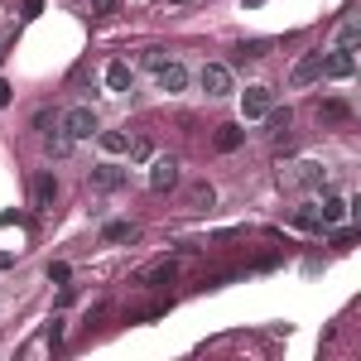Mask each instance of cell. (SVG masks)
<instances>
[{
	"label": "cell",
	"instance_id": "cell-1",
	"mask_svg": "<svg viewBox=\"0 0 361 361\" xmlns=\"http://www.w3.org/2000/svg\"><path fill=\"white\" fill-rule=\"evenodd\" d=\"M63 130H68L73 140H92L97 130H102V121H97V111H92V106H73V111L63 116Z\"/></svg>",
	"mask_w": 361,
	"mask_h": 361
},
{
	"label": "cell",
	"instance_id": "cell-2",
	"mask_svg": "<svg viewBox=\"0 0 361 361\" xmlns=\"http://www.w3.org/2000/svg\"><path fill=\"white\" fill-rule=\"evenodd\" d=\"M197 82L207 97H231V68L226 63H207L202 73H197Z\"/></svg>",
	"mask_w": 361,
	"mask_h": 361
},
{
	"label": "cell",
	"instance_id": "cell-3",
	"mask_svg": "<svg viewBox=\"0 0 361 361\" xmlns=\"http://www.w3.org/2000/svg\"><path fill=\"white\" fill-rule=\"evenodd\" d=\"M352 73H357V58H352V49H333V54H323V78L342 82V78H352Z\"/></svg>",
	"mask_w": 361,
	"mask_h": 361
},
{
	"label": "cell",
	"instance_id": "cell-4",
	"mask_svg": "<svg viewBox=\"0 0 361 361\" xmlns=\"http://www.w3.org/2000/svg\"><path fill=\"white\" fill-rule=\"evenodd\" d=\"M289 183H299V188H323V183H328V169L313 164V159H299V164L289 169Z\"/></svg>",
	"mask_w": 361,
	"mask_h": 361
},
{
	"label": "cell",
	"instance_id": "cell-5",
	"mask_svg": "<svg viewBox=\"0 0 361 361\" xmlns=\"http://www.w3.org/2000/svg\"><path fill=\"white\" fill-rule=\"evenodd\" d=\"M126 178H130V173H126L121 164H97V169H92V188H102V193L126 188Z\"/></svg>",
	"mask_w": 361,
	"mask_h": 361
},
{
	"label": "cell",
	"instance_id": "cell-6",
	"mask_svg": "<svg viewBox=\"0 0 361 361\" xmlns=\"http://www.w3.org/2000/svg\"><path fill=\"white\" fill-rule=\"evenodd\" d=\"M265 111H270V87H246L241 92V116L246 121H260Z\"/></svg>",
	"mask_w": 361,
	"mask_h": 361
},
{
	"label": "cell",
	"instance_id": "cell-7",
	"mask_svg": "<svg viewBox=\"0 0 361 361\" xmlns=\"http://www.w3.org/2000/svg\"><path fill=\"white\" fill-rule=\"evenodd\" d=\"M178 178H183V173H178L173 159H154V164H149V188H154V193H169Z\"/></svg>",
	"mask_w": 361,
	"mask_h": 361
},
{
	"label": "cell",
	"instance_id": "cell-8",
	"mask_svg": "<svg viewBox=\"0 0 361 361\" xmlns=\"http://www.w3.org/2000/svg\"><path fill=\"white\" fill-rule=\"evenodd\" d=\"M318 78H323V54H304L294 63V73H289L294 87H308V82H318Z\"/></svg>",
	"mask_w": 361,
	"mask_h": 361
},
{
	"label": "cell",
	"instance_id": "cell-9",
	"mask_svg": "<svg viewBox=\"0 0 361 361\" xmlns=\"http://www.w3.org/2000/svg\"><path fill=\"white\" fill-rule=\"evenodd\" d=\"M106 87H111L116 97H126L135 87V68L130 63H106Z\"/></svg>",
	"mask_w": 361,
	"mask_h": 361
},
{
	"label": "cell",
	"instance_id": "cell-10",
	"mask_svg": "<svg viewBox=\"0 0 361 361\" xmlns=\"http://www.w3.org/2000/svg\"><path fill=\"white\" fill-rule=\"evenodd\" d=\"M154 73H159V92H169V97L188 87V68H183V63H164V68H154Z\"/></svg>",
	"mask_w": 361,
	"mask_h": 361
},
{
	"label": "cell",
	"instance_id": "cell-11",
	"mask_svg": "<svg viewBox=\"0 0 361 361\" xmlns=\"http://www.w3.org/2000/svg\"><path fill=\"white\" fill-rule=\"evenodd\" d=\"M54 197H58V178L44 169V173L34 178V207H39V212H49V207H54Z\"/></svg>",
	"mask_w": 361,
	"mask_h": 361
},
{
	"label": "cell",
	"instance_id": "cell-12",
	"mask_svg": "<svg viewBox=\"0 0 361 361\" xmlns=\"http://www.w3.org/2000/svg\"><path fill=\"white\" fill-rule=\"evenodd\" d=\"M347 212H352V202H342L337 193H328V197H323V207H318V222H323V226H333V222H342Z\"/></svg>",
	"mask_w": 361,
	"mask_h": 361
},
{
	"label": "cell",
	"instance_id": "cell-13",
	"mask_svg": "<svg viewBox=\"0 0 361 361\" xmlns=\"http://www.w3.org/2000/svg\"><path fill=\"white\" fill-rule=\"evenodd\" d=\"M173 279V260H159V265H149L145 275H140V284H149V289H159V284H169Z\"/></svg>",
	"mask_w": 361,
	"mask_h": 361
},
{
	"label": "cell",
	"instance_id": "cell-14",
	"mask_svg": "<svg viewBox=\"0 0 361 361\" xmlns=\"http://www.w3.org/2000/svg\"><path fill=\"white\" fill-rule=\"evenodd\" d=\"M270 54V39H250V44H236V63H250V58Z\"/></svg>",
	"mask_w": 361,
	"mask_h": 361
},
{
	"label": "cell",
	"instance_id": "cell-15",
	"mask_svg": "<svg viewBox=\"0 0 361 361\" xmlns=\"http://www.w3.org/2000/svg\"><path fill=\"white\" fill-rule=\"evenodd\" d=\"M97 140H102V149H106V154L130 149V135H121V130H97Z\"/></svg>",
	"mask_w": 361,
	"mask_h": 361
},
{
	"label": "cell",
	"instance_id": "cell-16",
	"mask_svg": "<svg viewBox=\"0 0 361 361\" xmlns=\"http://www.w3.org/2000/svg\"><path fill=\"white\" fill-rule=\"evenodd\" d=\"M241 140H246L241 126H222V130H217V149H241Z\"/></svg>",
	"mask_w": 361,
	"mask_h": 361
},
{
	"label": "cell",
	"instance_id": "cell-17",
	"mask_svg": "<svg viewBox=\"0 0 361 361\" xmlns=\"http://www.w3.org/2000/svg\"><path fill=\"white\" fill-rule=\"evenodd\" d=\"M357 20H352V15H347V20H342V25H337V49H357Z\"/></svg>",
	"mask_w": 361,
	"mask_h": 361
},
{
	"label": "cell",
	"instance_id": "cell-18",
	"mask_svg": "<svg viewBox=\"0 0 361 361\" xmlns=\"http://www.w3.org/2000/svg\"><path fill=\"white\" fill-rule=\"evenodd\" d=\"M130 236H135V226H130V222H106V226H102V241H130Z\"/></svg>",
	"mask_w": 361,
	"mask_h": 361
},
{
	"label": "cell",
	"instance_id": "cell-19",
	"mask_svg": "<svg viewBox=\"0 0 361 361\" xmlns=\"http://www.w3.org/2000/svg\"><path fill=\"white\" fill-rule=\"evenodd\" d=\"M260 121H265V126H270V130H275V135H284V130H289V121H294V116H289V106H284V111H275V106H270V111L260 116Z\"/></svg>",
	"mask_w": 361,
	"mask_h": 361
},
{
	"label": "cell",
	"instance_id": "cell-20",
	"mask_svg": "<svg viewBox=\"0 0 361 361\" xmlns=\"http://www.w3.org/2000/svg\"><path fill=\"white\" fill-rule=\"evenodd\" d=\"M49 149H54L58 159H63V154H73V135H68L63 126H58V130H49Z\"/></svg>",
	"mask_w": 361,
	"mask_h": 361
},
{
	"label": "cell",
	"instance_id": "cell-21",
	"mask_svg": "<svg viewBox=\"0 0 361 361\" xmlns=\"http://www.w3.org/2000/svg\"><path fill=\"white\" fill-rule=\"evenodd\" d=\"M188 202H193V207H212V202H217L212 183H193V188H188Z\"/></svg>",
	"mask_w": 361,
	"mask_h": 361
},
{
	"label": "cell",
	"instance_id": "cell-22",
	"mask_svg": "<svg viewBox=\"0 0 361 361\" xmlns=\"http://www.w3.org/2000/svg\"><path fill=\"white\" fill-rule=\"evenodd\" d=\"M164 63H169L164 49H145V54H140V68H164Z\"/></svg>",
	"mask_w": 361,
	"mask_h": 361
},
{
	"label": "cell",
	"instance_id": "cell-23",
	"mask_svg": "<svg viewBox=\"0 0 361 361\" xmlns=\"http://www.w3.org/2000/svg\"><path fill=\"white\" fill-rule=\"evenodd\" d=\"M294 222L308 226V231H313V226H323V222H318V207H304V212H294Z\"/></svg>",
	"mask_w": 361,
	"mask_h": 361
},
{
	"label": "cell",
	"instance_id": "cell-24",
	"mask_svg": "<svg viewBox=\"0 0 361 361\" xmlns=\"http://www.w3.org/2000/svg\"><path fill=\"white\" fill-rule=\"evenodd\" d=\"M323 116H328V121H347V116H352V111H347L342 102H328V106H323Z\"/></svg>",
	"mask_w": 361,
	"mask_h": 361
},
{
	"label": "cell",
	"instance_id": "cell-25",
	"mask_svg": "<svg viewBox=\"0 0 361 361\" xmlns=\"http://www.w3.org/2000/svg\"><path fill=\"white\" fill-rule=\"evenodd\" d=\"M20 10H25V20H34V15L44 10V0H20Z\"/></svg>",
	"mask_w": 361,
	"mask_h": 361
},
{
	"label": "cell",
	"instance_id": "cell-26",
	"mask_svg": "<svg viewBox=\"0 0 361 361\" xmlns=\"http://www.w3.org/2000/svg\"><path fill=\"white\" fill-rule=\"evenodd\" d=\"M116 10V0H92V15H111Z\"/></svg>",
	"mask_w": 361,
	"mask_h": 361
},
{
	"label": "cell",
	"instance_id": "cell-27",
	"mask_svg": "<svg viewBox=\"0 0 361 361\" xmlns=\"http://www.w3.org/2000/svg\"><path fill=\"white\" fill-rule=\"evenodd\" d=\"M0 106H10V87L0 82Z\"/></svg>",
	"mask_w": 361,
	"mask_h": 361
},
{
	"label": "cell",
	"instance_id": "cell-28",
	"mask_svg": "<svg viewBox=\"0 0 361 361\" xmlns=\"http://www.w3.org/2000/svg\"><path fill=\"white\" fill-rule=\"evenodd\" d=\"M0 58H5V44H0Z\"/></svg>",
	"mask_w": 361,
	"mask_h": 361
}]
</instances>
